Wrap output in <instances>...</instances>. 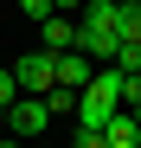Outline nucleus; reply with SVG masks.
<instances>
[{
  "mask_svg": "<svg viewBox=\"0 0 141 148\" xmlns=\"http://www.w3.org/2000/svg\"><path fill=\"white\" fill-rule=\"evenodd\" d=\"M7 129H13L19 142H39L45 129H52V110H45V97H32V90H19L13 103H7Z\"/></svg>",
  "mask_w": 141,
  "mask_h": 148,
  "instance_id": "nucleus-1",
  "label": "nucleus"
},
{
  "mask_svg": "<svg viewBox=\"0 0 141 148\" xmlns=\"http://www.w3.org/2000/svg\"><path fill=\"white\" fill-rule=\"evenodd\" d=\"M19 13H26V19H52V13H58V0H19Z\"/></svg>",
  "mask_w": 141,
  "mask_h": 148,
  "instance_id": "nucleus-7",
  "label": "nucleus"
},
{
  "mask_svg": "<svg viewBox=\"0 0 141 148\" xmlns=\"http://www.w3.org/2000/svg\"><path fill=\"white\" fill-rule=\"evenodd\" d=\"M58 13H83V0H58Z\"/></svg>",
  "mask_w": 141,
  "mask_h": 148,
  "instance_id": "nucleus-11",
  "label": "nucleus"
},
{
  "mask_svg": "<svg viewBox=\"0 0 141 148\" xmlns=\"http://www.w3.org/2000/svg\"><path fill=\"white\" fill-rule=\"evenodd\" d=\"M103 135H109V148H141V116L135 110H115Z\"/></svg>",
  "mask_w": 141,
  "mask_h": 148,
  "instance_id": "nucleus-5",
  "label": "nucleus"
},
{
  "mask_svg": "<svg viewBox=\"0 0 141 148\" xmlns=\"http://www.w3.org/2000/svg\"><path fill=\"white\" fill-rule=\"evenodd\" d=\"M0 7H19V0H0Z\"/></svg>",
  "mask_w": 141,
  "mask_h": 148,
  "instance_id": "nucleus-13",
  "label": "nucleus"
},
{
  "mask_svg": "<svg viewBox=\"0 0 141 148\" xmlns=\"http://www.w3.org/2000/svg\"><path fill=\"white\" fill-rule=\"evenodd\" d=\"M128 110H135V116H141V103H128Z\"/></svg>",
  "mask_w": 141,
  "mask_h": 148,
  "instance_id": "nucleus-14",
  "label": "nucleus"
},
{
  "mask_svg": "<svg viewBox=\"0 0 141 148\" xmlns=\"http://www.w3.org/2000/svg\"><path fill=\"white\" fill-rule=\"evenodd\" d=\"M70 148H109V135H103V129H77V142H70Z\"/></svg>",
  "mask_w": 141,
  "mask_h": 148,
  "instance_id": "nucleus-10",
  "label": "nucleus"
},
{
  "mask_svg": "<svg viewBox=\"0 0 141 148\" xmlns=\"http://www.w3.org/2000/svg\"><path fill=\"white\" fill-rule=\"evenodd\" d=\"M19 97V77H13V64H0V103H13Z\"/></svg>",
  "mask_w": 141,
  "mask_h": 148,
  "instance_id": "nucleus-9",
  "label": "nucleus"
},
{
  "mask_svg": "<svg viewBox=\"0 0 141 148\" xmlns=\"http://www.w3.org/2000/svg\"><path fill=\"white\" fill-rule=\"evenodd\" d=\"M115 32H122V45H141V0H122V13H115Z\"/></svg>",
  "mask_w": 141,
  "mask_h": 148,
  "instance_id": "nucleus-6",
  "label": "nucleus"
},
{
  "mask_svg": "<svg viewBox=\"0 0 141 148\" xmlns=\"http://www.w3.org/2000/svg\"><path fill=\"white\" fill-rule=\"evenodd\" d=\"M39 39H45V52H70V45H77V19H70V13L39 19Z\"/></svg>",
  "mask_w": 141,
  "mask_h": 148,
  "instance_id": "nucleus-4",
  "label": "nucleus"
},
{
  "mask_svg": "<svg viewBox=\"0 0 141 148\" xmlns=\"http://www.w3.org/2000/svg\"><path fill=\"white\" fill-rule=\"evenodd\" d=\"M90 77H96V58H90V52H77V45H70V52H58V84L83 90Z\"/></svg>",
  "mask_w": 141,
  "mask_h": 148,
  "instance_id": "nucleus-3",
  "label": "nucleus"
},
{
  "mask_svg": "<svg viewBox=\"0 0 141 148\" xmlns=\"http://www.w3.org/2000/svg\"><path fill=\"white\" fill-rule=\"evenodd\" d=\"M109 64H122V71H141V45H115V58Z\"/></svg>",
  "mask_w": 141,
  "mask_h": 148,
  "instance_id": "nucleus-8",
  "label": "nucleus"
},
{
  "mask_svg": "<svg viewBox=\"0 0 141 148\" xmlns=\"http://www.w3.org/2000/svg\"><path fill=\"white\" fill-rule=\"evenodd\" d=\"M0 129H7V103H0Z\"/></svg>",
  "mask_w": 141,
  "mask_h": 148,
  "instance_id": "nucleus-12",
  "label": "nucleus"
},
{
  "mask_svg": "<svg viewBox=\"0 0 141 148\" xmlns=\"http://www.w3.org/2000/svg\"><path fill=\"white\" fill-rule=\"evenodd\" d=\"M13 77H19V90H32V97H45L58 84V52H26V58H13Z\"/></svg>",
  "mask_w": 141,
  "mask_h": 148,
  "instance_id": "nucleus-2",
  "label": "nucleus"
}]
</instances>
